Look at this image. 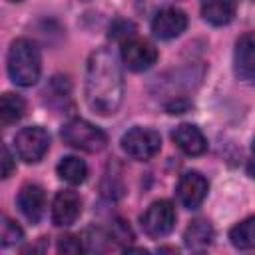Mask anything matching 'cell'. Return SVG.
Returning a JSON list of instances; mask_svg holds the SVG:
<instances>
[{
    "label": "cell",
    "mask_w": 255,
    "mask_h": 255,
    "mask_svg": "<svg viewBox=\"0 0 255 255\" xmlns=\"http://www.w3.org/2000/svg\"><path fill=\"white\" fill-rule=\"evenodd\" d=\"M124 100V74L108 48L92 52L86 68V102L100 114H116Z\"/></svg>",
    "instance_id": "1"
},
{
    "label": "cell",
    "mask_w": 255,
    "mask_h": 255,
    "mask_svg": "<svg viewBox=\"0 0 255 255\" xmlns=\"http://www.w3.org/2000/svg\"><path fill=\"white\" fill-rule=\"evenodd\" d=\"M8 76L16 86H32L38 82L42 72L40 48L30 38H18L10 44L8 60H6Z\"/></svg>",
    "instance_id": "2"
},
{
    "label": "cell",
    "mask_w": 255,
    "mask_h": 255,
    "mask_svg": "<svg viewBox=\"0 0 255 255\" xmlns=\"http://www.w3.org/2000/svg\"><path fill=\"white\" fill-rule=\"evenodd\" d=\"M62 139L70 147L82 149V151H88V153L102 151L108 143V135L98 126H94L92 122L82 120V118H74V120L64 124Z\"/></svg>",
    "instance_id": "3"
},
{
    "label": "cell",
    "mask_w": 255,
    "mask_h": 255,
    "mask_svg": "<svg viewBox=\"0 0 255 255\" xmlns=\"http://www.w3.org/2000/svg\"><path fill=\"white\" fill-rule=\"evenodd\" d=\"M50 147V135L42 126L22 128L14 135V149L18 157L26 163H38Z\"/></svg>",
    "instance_id": "4"
},
{
    "label": "cell",
    "mask_w": 255,
    "mask_h": 255,
    "mask_svg": "<svg viewBox=\"0 0 255 255\" xmlns=\"http://www.w3.org/2000/svg\"><path fill=\"white\" fill-rule=\"evenodd\" d=\"M161 147V137L151 128H131L122 137V149L137 161L151 159Z\"/></svg>",
    "instance_id": "5"
},
{
    "label": "cell",
    "mask_w": 255,
    "mask_h": 255,
    "mask_svg": "<svg viewBox=\"0 0 255 255\" xmlns=\"http://www.w3.org/2000/svg\"><path fill=\"white\" fill-rule=\"evenodd\" d=\"M175 207L167 199L153 201L141 215V229L149 237H163L175 225Z\"/></svg>",
    "instance_id": "6"
},
{
    "label": "cell",
    "mask_w": 255,
    "mask_h": 255,
    "mask_svg": "<svg viewBox=\"0 0 255 255\" xmlns=\"http://www.w3.org/2000/svg\"><path fill=\"white\" fill-rule=\"evenodd\" d=\"M122 60L128 70L131 72H143L151 68L157 60V50L151 42L141 40V38H129L122 42Z\"/></svg>",
    "instance_id": "7"
},
{
    "label": "cell",
    "mask_w": 255,
    "mask_h": 255,
    "mask_svg": "<svg viewBox=\"0 0 255 255\" xmlns=\"http://www.w3.org/2000/svg\"><path fill=\"white\" fill-rule=\"evenodd\" d=\"M187 28V16L183 10L175 6H165L155 12L151 20V32L159 40H171L185 32Z\"/></svg>",
    "instance_id": "8"
},
{
    "label": "cell",
    "mask_w": 255,
    "mask_h": 255,
    "mask_svg": "<svg viewBox=\"0 0 255 255\" xmlns=\"http://www.w3.org/2000/svg\"><path fill=\"white\" fill-rule=\"evenodd\" d=\"M207 189H209V183L199 171H187L179 177L177 197L183 207L197 209L203 203V199L207 197Z\"/></svg>",
    "instance_id": "9"
},
{
    "label": "cell",
    "mask_w": 255,
    "mask_h": 255,
    "mask_svg": "<svg viewBox=\"0 0 255 255\" xmlns=\"http://www.w3.org/2000/svg\"><path fill=\"white\" fill-rule=\"evenodd\" d=\"M82 211V201L80 195L72 189H62L56 193L54 203H52V221L58 227H68L72 225Z\"/></svg>",
    "instance_id": "10"
},
{
    "label": "cell",
    "mask_w": 255,
    "mask_h": 255,
    "mask_svg": "<svg viewBox=\"0 0 255 255\" xmlns=\"http://www.w3.org/2000/svg\"><path fill=\"white\" fill-rule=\"evenodd\" d=\"M18 209L22 211V215L30 221V223H38L44 215V207H46V193L40 185L36 183H26L22 185V189L18 191L16 197Z\"/></svg>",
    "instance_id": "11"
},
{
    "label": "cell",
    "mask_w": 255,
    "mask_h": 255,
    "mask_svg": "<svg viewBox=\"0 0 255 255\" xmlns=\"http://www.w3.org/2000/svg\"><path fill=\"white\" fill-rule=\"evenodd\" d=\"M173 143L187 155H201L207 149V139L197 126L181 124L171 131Z\"/></svg>",
    "instance_id": "12"
},
{
    "label": "cell",
    "mask_w": 255,
    "mask_h": 255,
    "mask_svg": "<svg viewBox=\"0 0 255 255\" xmlns=\"http://www.w3.org/2000/svg\"><path fill=\"white\" fill-rule=\"evenodd\" d=\"M235 74L245 82H251L255 76V42L251 32H245L235 44Z\"/></svg>",
    "instance_id": "13"
},
{
    "label": "cell",
    "mask_w": 255,
    "mask_h": 255,
    "mask_svg": "<svg viewBox=\"0 0 255 255\" xmlns=\"http://www.w3.org/2000/svg\"><path fill=\"white\" fill-rule=\"evenodd\" d=\"M237 0H201V16L213 26H225L233 20Z\"/></svg>",
    "instance_id": "14"
},
{
    "label": "cell",
    "mask_w": 255,
    "mask_h": 255,
    "mask_svg": "<svg viewBox=\"0 0 255 255\" xmlns=\"http://www.w3.org/2000/svg\"><path fill=\"white\" fill-rule=\"evenodd\" d=\"M183 243L185 247L193 251H203L213 243V227L205 219H195L187 225L183 233Z\"/></svg>",
    "instance_id": "15"
},
{
    "label": "cell",
    "mask_w": 255,
    "mask_h": 255,
    "mask_svg": "<svg viewBox=\"0 0 255 255\" xmlns=\"http://www.w3.org/2000/svg\"><path fill=\"white\" fill-rule=\"evenodd\" d=\"M56 171H58V175L64 181H68L72 185H80L88 177V165H86V161L80 159V157H76V155L62 157L58 161V165H56Z\"/></svg>",
    "instance_id": "16"
},
{
    "label": "cell",
    "mask_w": 255,
    "mask_h": 255,
    "mask_svg": "<svg viewBox=\"0 0 255 255\" xmlns=\"http://www.w3.org/2000/svg\"><path fill=\"white\" fill-rule=\"evenodd\" d=\"M26 112V102L14 92L0 94V124H16Z\"/></svg>",
    "instance_id": "17"
},
{
    "label": "cell",
    "mask_w": 255,
    "mask_h": 255,
    "mask_svg": "<svg viewBox=\"0 0 255 255\" xmlns=\"http://www.w3.org/2000/svg\"><path fill=\"white\" fill-rule=\"evenodd\" d=\"M70 94H72L70 82H68V78H62V76H54L44 90L46 104L52 108H62L70 100Z\"/></svg>",
    "instance_id": "18"
},
{
    "label": "cell",
    "mask_w": 255,
    "mask_h": 255,
    "mask_svg": "<svg viewBox=\"0 0 255 255\" xmlns=\"http://www.w3.org/2000/svg\"><path fill=\"white\" fill-rule=\"evenodd\" d=\"M229 239L237 249H251L255 245V217H247L231 227Z\"/></svg>",
    "instance_id": "19"
},
{
    "label": "cell",
    "mask_w": 255,
    "mask_h": 255,
    "mask_svg": "<svg viewBox=\"0 0 255 255\" xmlns=\"http://www.w3.org/2000/svg\"><path fill=\"white\" fill-rule=\"evenodd\" d=\"M22 239H24L22 227L12 217H8L6 213H0V247L16 245Z\"/></svg>",
    "instance_id": "20"
},
{
    "label": "cell",
    "mask_w": 255,
    "mask_h": 255,
    "mask_svg": "<svg viewBox=\"0 0 255 255\" xmlns=\"http://www.w3.org/2000/svg\"><path fill=\"white\" fill-rule=\"evenodd\" d=\"M108 239H110V241H118V243H122L124 249H128V243L133 239V233H131V229H129V225H128L126 221L116 219V221H112V225H110Z\"/></svg>",
    "instance_id": "21"
},
{
    "label": "cell",
    "mask_w": 255,
    "mask_h": 255,
    "mask_svg": "<svg viewBox=\"0 0 255 255\" xmlns=\"http://www.w3.org/2000/svg\"><path fill=\"white\" fill-rule=\"evenodd\" d=\"M133 36H135V26L129 20H116L110 26V38H114L118 42H126Z\"/></svg>",
    "instance_id": "22"
},
{
    "label": "cell",
    "mask_w": 255,
    "mask_h": 255,
    "mask_svg": "<svg viewBox=\"0 0 255 255\" xmlns=\"http://www.w3.org/2000/svg\"><path fill=\"white\" fill-rule=\"evenodd\" d=\"M14 167H16V163H14V157H12L10 149L0 141V179L10 177L14 173Z\"/></svg>",
    "instance_id": "23"
},
{
    "label": "cell",
    "mask_w": 255,
    "mask_h": 255,
    "mask_svg": "<svg viewBox=\"0 0 255 255\" xmlns=\"http://www.w3.org/2000/svg\"><path fill=\"white\" fill-rule=\"evenodd\" d=\"M58 251L60 253H80L84 251V243L80 235H66L60 239L58 243Z\"/></svg>",
    "instance_id": "24"
},
{
    "label": "cell",
    "mask_w": 255,
    "mask_h": 255,
    "mask_svg": "<svg viewBox=\"0 0 255 255\" xmlns=\"http://www.w3.org/2000/svg\"><path fill=\"white\" fill-rule=\"evenodd\" d=\"M8 2H22V0H8Z\"/></svg>",
    "instance_id": "25"
}]
</instances>
